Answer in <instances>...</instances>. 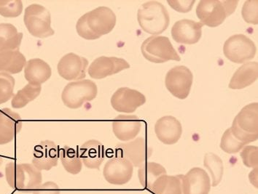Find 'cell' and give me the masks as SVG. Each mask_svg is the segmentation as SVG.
Listing matches in <instances>:
<instances>
[{"label": "cell", "instance_id": "cell-18", "mask_svg": "<svg viewBox=\"0 0 258 194\" xmlns=\"http://www.w3.org/2000/svg\"><path fill=\"white\" fill-rule=\"evenodd\" d=\"M211 186L210 176L202 168H192L182 177L184 194H209Z\"/></svg>", "mask_w": 258, "mask_h": 194}, {"label": "cell", "instance_id": "cell-21", "mask_svg": "<svg viewBox=\"0 0 258 194\" xmlns=\"http://www.w3.org/2000/svg\"><path fill=\"white\" fill-rule=\"evenodd\" d=\"M21 128L22 120L19 114L8 108L0 110V145L14 141Z\"/></svg>", "mask_w": 258, "mask_h": 194}, {"label": "cell", "instance_id": "cell-19", "mask_svg": "<svg viewBox=\"0 0 258 194\" xmlns=\"http://www.w3.org/2000/svg\"><path fill=\"white\" fill-rule=\"evenodd\" d=\"M155 133L158 140L164 144H175L182 136V125L175 117L165 116L157 121Z\"/></svg>", "mask_w": 258, "mask_h": 194}, {"label": "cell", "instance_id": "cell-13", "mask_svg": "<svg viewBox=\"0 0 258 194\" xmlns=\"http://www.w3.org/2000/svg\"><path fill=\"white\" fill-rule=\"evenodd\" d=\"M133 172L134 166L130 161L115 156L106 163L103 175L109 183L122 185L131 180Z\"/></svg>", "mask_w": 258, "mask_h": 194}, {"label": "cell", "instance_id": "cell-36", "mask_svg": "<svg viewBox=\"0 0 258 194\" xmlns=\"http://www.w3.org/2000/svg\"><path fill=\"white\" fill-rule=\"evenodd\" d=\"M240 156L242 159L243 163L246 167L256 168L258 165L257 146H246L242 148Z\"/></svg>", "mask_w": 258, "mask_h": 194}, {"label": "cell", "instance_id": "cell-39", "mask_svg": "<svg viewBox=\"0 0 258 194\" xmlns=\"http://www.w3.org/2000/svg\"><path fill=\"white\" fill-rule=\"evenodd\" d=\"M257 171V167L254 168V169L249 174V181H250V183L257 189L258 188Z\"/></svg>", "mask_w": 258, "mask_h": 194}, {"label": "cell", "instance_id": "cell-12", "mask_svg": "<svg viewBox=\"0 0 258 194\" xmlns=\"http://www.w3.org/2000/svg\"><path fill=\"white\" fill-rule=\"evenodd\" d=\"M89 60L77 54L63 55L57 66L58 74L68 81L83 80L86 78Z\"/></svg>", "mask_w": 258, "mask_h": 194}, {"label": "cell", "instance_id": "cell-8", "mask_svg": "<svg viewBox=\"0 0 258 194\" xmlns=\"http://www.w3.org/2000/svg\"><path fill=\"white\" fill-rule=\"evenodd\" d=\"M141 51L145 58L152 63H163L169 60H181L169 39L162 36H152L144 41Z\"/></svg>", "mask_w": 258, "mask_h": 194}, {"label": "cell", "instance_id": "cell-5", "mask_svg": "<svg viewBox=\"0 0 258 194\" xmlns=\"http://www.w3.org/2000/svg\"><path fill=\"white\" fill-rule=\"evenodd\" d=\"M238 3V0H202L197 6V17L203 25L209 27H219L227 17L235 12Z\"/></svg>", "mask_w": 258, "mask_h": 194}, {"label": "cell", "instance_id": "cell-6", "mask_svg": "<svg viewBox=\"0 0 258 194\" xmlns=\"http://www.w3.org/2000/svg\"><path fill=\"white\" fill-rule=\"evenodd\" d=\"M24 21L29 33L37 38H47L55 33L51 28V15L41 5L28 6L24 13Z\"/></svg>", "mask_w": 258, "mask_h": 194}, {"label": "cell", "instance_id": "cell-23", "mask_svg": "<svg viewBox=\"0 0 258 194\" xmlns=\"http://www.w3.org/2000/svg\"><path fill=\"white\" fill-rule=\"evenodd\" d=\"M51 75V68L40 58L29 60L24 68V76L29 84L41 85L48 81Z\"/></svg>", "mask_w": 258, "mask_h": 194}, {"label": "cell", "instance_id": "cell-7", "mask_svg": "<svg viewBox=\"0 0 258 194\" xmlns=\"http://www.w3.org/2000/svg\"><path fill=\"white\" fill-rule=\"evenodd\" d=\"M97 93L96 83L89 79H83L67 84L62 91L61 99L69 109H78L86 102L95 99Z\"/></svg>", "mask_w": 258, "mask_h": 194}, {"label": "cell", "instance_id": "cell-10", "mask_svg": "<svg viewBox=\"0 0 258 194\" xmlns=\"http://www.w3.org/2000/svg\"><path fill=\"white\" fill-rule=\"evenodd\" d=\"M115 150L116 156L127 159L135 167L143 166L153 154L146 140L141 137L127 143H118Z\"/></svg>", "mask_w": 258, "mask_h": 194}, {"label": "cell", "instance_id": "cell-1", "mask_svg": "<svg viewBox=\"0 0 258 194\" xmlns=\"http://www.w3.org/2000/svg\"><path fill=\"white\" fill-rule=\"evenodd\" d=\"M116 21L117 18L110 8L99 7L80 18L76 24L77 32L85 40H97L110 33Z\"/></svg>", "mask_w": 258, "mask_h": 194}, {"label": "cell", "instance_id": "cell-40", "mask_svg": "<svg viewBox=\"0 0 258 194\" xmlns=\"http://www.w3.org/2000/svg\"><path fill=\"white\" fill-rule=\"evenodd\" d=\"M3 158H2L1 156H0V166L2 165V164H3Z\"/></svg>", "mask_w": 258, "mask_h": 194}, {"label": "cell", "instance_id": "cell-9", "mask_svg": "<svg viewBox=\"0 0 258 194\" xmlns=\"http://www.w3.org/2000/svg\"><path fill=\"white\" fill-rule=\"evenodd\" d=\"M257 52L254 42L244 34H235L225 41V56L231 62L244 63L254 58Z\"/></svg>", "mask_w": 258, "mask_h": 194}, {"label": "cell", "instance_id": "cell-28", "mask_svg": "<svg viewBox=\"0 0 258 194\" xmlns=\"http://www.w3.org/2000/svg\"><path fill=\"white\" fill-rule=\"evenodd\" d=\"M166 174V169L156 162H145L139 167L138 177L140 184L144 188L149 190L158 177Z\"/></svg>", "mask_w": 258, "mask_h": 194}, {"label": "cell", "instance_id": "cell-31", "mask_svg": "<svg viewBox=\"0 0 258 194\" xmlns=\"http://www.w3.org/2000/svg\"><path fill=\"white\" fill-rule=\"evenodd\" d=\"M204 165L208 169L212 176V186H218L223 179L224 172L223 161L218 155L213 153H207L204 156Z\"/></svg>", "mask_w": 258, "mask_h": 194}, {"label": "cell", "instance_id": "cell-29", "mask_svg": "<svg viewBox=\"0 0 258 194\" xmlns=\"http://www.w3.org/2000/svg\"><path fill=\"white\" fill-rule=\"evenodd\" d=\"M58 155L63 168L72 174L80 173L83 168V162L79 154L75 148L64 146L58 150Z\"/></svg>", "mask_w": 258, "mask_h": 194}, {"label": "cell", "instance_id": "cell-38", "mask_svg": "<svg viewBox=\"0 0 258 194\" xmlns=\"http://www.w3.org/2000/svg\"><path fill=\"white\" fill-rule=\"evenodd\" d=\"M32 194H61V190L56 183L48 181L34 189Z\"/></svg>", "mask_w": 258, "mask_h": 194}, {"label": "cell", "instance_id": "cell-15", "mask_svg": "<svg viewBox=\"0 0 258 194\" xmlns=\"http://www.w3.org/2000/svg\"><path fill=\"white\" fill-rule=\"evenodd\" d=\"M129 68L128 62L122 58L102 56L92 62L88 72L93 79H102Z\"/></svg>", "mask_w": 258, "mask_h": 194}, {"label": "cell", "instance_id": "cell-37", "mask_svg": "<svg viewBox=\"0 0 258 194\" xmlns=\"http://www.w3.org/2000/svg\"><path fill=\"white\" fill-rule=\"evenodd\" d=\"M168 4L174 11L179 13L189 12L195 4V0H168Z\"/></svg>", "mask_w": 258, "mask_h": 194}, {"label": "cell", "instance_id": "cell-2", "mask_svg": "<svg viewBox=\"0 0 258 194\" xmlns=\"http://www.w3.org/2000/svg\"><path fill=\"white\" fill-rule=\"evenodd\" d=\"M137 20L145 32L158 35L169 27L170 17L167 10L161 3L150 1L144 3L138 10Z\"/></svg>", "mask_w": 258, "mask_h": 194}, {"label": "cell", "instance_id": "cell-3", "mask_svg": "<svg viewBox=\"0 0 258 194\" xmlns=\"http://www.w3.org/2000/svg\"><path fill=\"white\" fill-rule=\"evenodd\" d=\"M6 177L10 186L16 190H34L42 184V172L31 164L8 163Z\"/></svg>", "mask_w": 258, "mask_h": 194}, {"label": "cell", "instance_id": "cell-35", "mask_svg": "<svg viewBox=\"0 0 258 194\" xmlns=\"http://www.w3.org/2000/svg\"><path fill=\"white\" fill-rule=\"evenodd\" d=\"M257 0H248L243 6L241 14L244 20L248 24L257 25Z\"/></svg>", "mask_w": 258, "mask_h": 194}, {"label": "cell", "instance_id": "cell-27", "mask_svg": "<svg viewBox=\"0 0 258 194\" xmlns=\"http://www.w3.org/2000/svg\"><path fill=\"white\" fill-rule=\"evenodd\" d=\"M23 34L11 24H0V53L19 49Z\"/></svg>", "mask_w": 258, "mask_h": 194}, {"label": "cell", "instance_id": "cell-26", "mask_svg": "<svg viewBox=\"0 0 258 194\" xmlns=\"http://www.w3.org/2000/svg\"><path fill=\"white\" fill-rule=\"evenodd\" d=\"M183 174L167 175L158 177L152 185L150 191L153 194H184L182 189Z\"/></svg>", "mask_w": 258, "mask_h": 194}, {"label": "cell", "instance_id": "cell-17", "mask_svg": "<svg viewBox=\"0 0 258 194\" xmlns=\"http://www.w3.org/2000/svg\"><path fill=\"white\" fill-rule=\"evenodd\" d=\"M203 26L201 22L188 19L178 21L171 29L173 40L179 44L194 45L202 37Z\"/></svg>", "mask_w": 258, "mask_h": 194}, {"label": "cell", "instance_id": "cell-30", "mask_svg": "<svg viewBox=\"0 0 258 194\" xmlns=\"http://www.w3.org/2000/svg\"><path fill=\"white\" fill-rule=\"evenodd\" d=\"M42 86L39 84H27L24 88L14 94L11 101L14 109H22L29 103L35 100L40 95Z\"/></svg>", "mask_w": 258, "mask_h": 194}, {"label": "cell", "instance_id": "cell-24", "mask_svg": "<svg viewBox=\"0 0 258 194\" xmlns=\"http://www.w3.org/2000/svg\"><path fill=\"white\" fill-rule=\"evenodd\" d=\"M258 77L257 62H248L238 68L232 76L230 89H241L251 85Z\"/></svg>", "mask_w": 258, "mask_h": 194}, {"label": "cell", "instance_id": "cell-22", "mask_svg": "<svg viewBox=\"0 0 258 194\" xmlns=\"http://www.w3.org/2000/svg\"><path fill=\"white\" fill-rule=\"evenodd\" d=\"M79 156L86 167L98 169L105 158V149L100 141L90 140L80 148Z\"/></svg>", "mask_w": 258, "mask_h": 194}, {"label": "cell", "instance_id": "cell-14", "mask_svg": "<svg viewBox=\"0 0 258 194\" xmlns=\"http://www.w3.org/2000/svg\"><path fill=\"white\" fill-rule=\"evenodd\" d=\"M146 103L143 93L128 87H120L111 98V105L120 113H134L139 107Z\"/></svg>", "mask_w": 258, "mask_h": 194}, {"label": "cell", "instance_id": "cell-4", "mask_svg": "<svg viewBox=\"0 0 258 194\" xmlns=\"http://www.w3.org/2000/svg\"><path fill=\"white\" fill-rule=\"evenodd\" d=\"M232 134L247 145L258 139V104L252 103L240 111L233 120Z\"/></svg>", "mask_w": 258, "mask_h": 194}, {"label": "cell", "instance_id": "cell-32", "mask_svg": "<svg viewBox=\"0 0 258 194\" xmlns=\"http://www.w3.org/2000/svg\"><path fill=\"white\" fill-rule=\"evenodd\" d=\"M220 146L224 152L233 154L239 152L244 146H246V144L235 138L232 134L231 128H228L225 130L224 134L222 137Z\"/></svg>", "mask_w": 258, "mask_h": 194}, {"label": "cell", "instance_id": "cell-33", "mask_svg": "<svg viewBox=\"0 0 258 194\" xmlns=\"http://www.w3.org/2000/svg\"><path fill=\"white\" fill-rule=\"evenodd\" d=\"M15 79L11 75L0 72V105L14 97Z\"/></svg>", "mask_w": 258, "mask_h": 194}, {"label": "cell", "instance_id": "cell-20", "mask_svg": "<svg viewBox=\"0 0 258 194\" xmlns=\"http://www.w3.org/2000/svg\"><path fill=\"white\" fill-rule=\"evenodd\" d=\"M142 122L136 115H119L112 122L116 138L122 142L135 139L141 131Z\"/></svg>", "mask_w": 258, "mask_h": 194}, {"label": "cell", "instance_id": "cell-25", "mask_svg": "<svg viewBox=\"0 0 258 194\" xmlns=\"http://www.w3.org/2000/svg\"><path fill=\"white\" fill-rule=\"evenodd\" d=\"M27 64L25 56L19 49L0 53V72L16 74L22 71Z\"/></svg>", "mask_w": 258, "mask_h": 194}, {"label": "cell", "instance_id": "cell-16", "mask_svg": "<svg viewBox=\"0 0 258 194\" xmlns=\"http://www.w3.org/2000/svg\"><path fill=\"white\" fill-rule=\"evenodd\" d=\"M58 148L54 142L41 141L34 146L32 164L39 170H50L58 165Z\"/></svg>", "mask_w": 258, "mask_h": 194}, {"label": "cell", "instance_id": "cell-34", "mask_svg": "<svg viewBox=\"0 0 258 194\" xmlns=\"http://www.w3.org/2000/svg\"><path fill=\"white\" fill-rule=\"evenodd\" d=\"M21 0H0V15L5 18H16L22 14Z\"/></svg>", "mask_w": 258, "mask_h": 194}, {"label": "cell", "instance_id": "cell-11", "mask_svg": "<svg viewBox=\"0 0 258 194\" xmlns=\"http://www.w3.org/2000/svg\"><path fill=\"white\" fill-rule=\"evenodd\" d=\"M192 81L194 76L190 70L186 66H177L168 71L165 84L172 95L184 100L190 94Z\"/></svg>", "mask_w": 258, "mask_h": 194}]
</instances>
